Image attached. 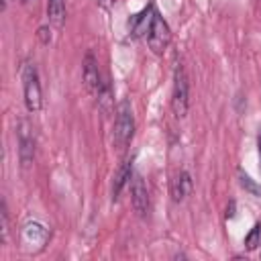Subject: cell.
Here are the masks:
<instances>
[{
    "label": "cell",
    "mask_w": 261,
    "mask_h": 261,
    "mask_svg": "<svg viewBox=\"0 0 261 261\" xmlns=\"http://www.w3.org/2000/svg\"><path fill=\"white\" fill-rule=\"evenodd\" d=\"M135 133V118H133V110L130 104L126 100H122L116 108V120H114V130H112V143L118 151H124L133 139Z\"/></svg>",
    "instance_id": "obj_1"
},
{
    "label": "cell",
    "mask_w": 261,
    "mask_h": 261,
    "mask_svg": "<svg viewBox=\"0 0 261 261\" xmlns=\"http://www.w3.org/2000/svg\"><path fill=\"white\" fill-rule=\"evenodd\" d=\"M22 92H24V106L29 112H39L43 106L41 98V84L35 63H27L22 69Z\"/></svg>",
    "instance_id": "obj_2"
},
{
    "label": "cell",
    "mask_w": 261,
    "mask_h": 261,
    "mask_svg": "<svg viewBox=\"0 0 261 261\" xmlns=\"http://www.w3.org/2000/svg\"><path fill=\"white\" fill-rule=\"evenodd\" d=\"M188 106H190V84L186 77L184 67L179 65L173 73V92H171V108L173 114L177 118H184L188 114Z\"/></svg>",
    "instance_id": "obj_3"
},
{
    "label": "cell",
    "mask_w": 261,
    "mask_h": 261,
    "mask_svg": "<svg viewBox=\"0 0 261 261\" xmlns=\"http://www.w3.org/2000/svg\"><path fill=\"white\" fill-rule=\"evenodd\" d=\"M171 41V31H169V24L155 12V18H153V24H151V31H149V37H147V43L151 47V51L155 55H161L167 45Z\"/></svg>",
    "instance_id": "obj_4"
},
{
    "label": "cell",
    "mask_w": 261,
    "mask_h": 261,
    "mask_svg": "<svg viewBox=\"0 0 261 261\" xmlns=\"http://www.w3.org/2000/svg\"><path fill=\"white\" fill-rule=\"evenodd\" d=\"M49 239V232L43 224L39 222H29L22 226V232H20V241H22V249L27 253H35V251H41L45 247Z\"/></svg>",
    "instance_id": "obj_5"
},
{
    "label": "cell",
    "mask_w": 261,
    "mask_h": 261,
    "mask_svg": "<svg viewBox=\"0 0 261 261\" xmlns=\"http://www.w3.org/2000/svg\"><path fill=\"white\" fill-rule=\"evenodd\" d=\"M130 202H133V208L139 216H145L147 210H149V192H147V186L143 181L141 175H133V184H130Z\"/></svg>",
    "instance_id": "obj_6"
},
{
    "label": "cell",
    "mask_w": 261,
    "mask_h": 261,
    "mask_svg": "<svg viewBox=\"0 0 261 261\" xmlns=\"http://www.w3.org/2000/svg\"><path fill=\"white\" fill-rule=\"evenodd\" d=\"M18 157L22 167H29L35 159V141L27 122H20V128H18Z\"/></svg>",
    "instance_id": "obj_7"
},
{
    "label": "cell",
    "mask_w": 261,
    "mask_h": 261,
    "mask_svg": "<svg viewBox=\"0 0 261 261\" xmlns=\"http://www.w3.org/2000/svg\"><path fill=\"white\" fill-rule=\"evenodd\" d=\"M84 82H86V88L92 94H96V96L102 94V80H100L98 63H96V59H94L92 53H88L86 59H84Z\"/></svg>",
    "instance_id": "obj_8"
},
{
    "label": "cell",
    "mask_w": 261,
    "mask_h": 261,
    "mask_svg": "<svg viewBox=\"0 0 261 261\" xmlns=\"http://www.w3.org/2000/svg\"><path fill=\"white\" fill-rule=\"evenodd\" d=\"M153 18H155V8L153 6H147L141 14H137L133 18V37L137 39H143V37H149V31H151V24H153Z\"/></svg>",
    "instance_id": "obj_9"
},
{
    "label": "cell",
    "mask_w": 261,
    "mask_h": 261,
    "mask_svg": "<svg viewBox=\"0 0 261 261\" xmlns=\"http://www.w3.org/2000/svg\"><path fill=\"white\" fill-rule=\"evenodd\" d=\"M192 192V177L188 171H179L173 179H171V198L175 202L186 200V196Z\"/></svg>",
    "instance_id": "obj_10"
},
{
    "label": "cell",
    "mask_w": 261,
    "mask_h": 261,
    "mask_svg": "<svg viewBox=\"0 0 261 261\" xmlns=\"http://www.w3.org/2000/svg\"><path fill=\"white\" fill-rule=\"evenodd\" d=\"M128 179H133V161L126 159L114 173V181H112V200L118 198V194L122 192V188L128 184Z\"/></svg>",
    "instance_id": "obj_11"
},
{
    "label": "cell",
    "mask_w": 261,
    "mask_h": 261,
    "mask_svg": "<svg viewBox=\"0 0 261 261\" xmlns=\"http://www.w3.org/2000/svg\"><path fill=\"white\" fill-rule=\"evenodd\" d=\"M47 16L53 27H63L65 22V2L63 0H49L47 4Z\"/></svg>",
    "instance_id": "obj_12"
},
{
    "label": "cell",
    "mask_w": 261,
    "mask_h": 261,
    "mask_svg": "<svg viewBox=\"0 0 261 261\" xmlns=\"http://www.w3.org/2000/svg\"><path fill=\"white\" fill-rule=\"evenodd\" d=\"M259 245H261V222H257V224L249 230V234L245 237V249H247V251H255Z\"/></svg>",
    "instance_id": "obj_13"
},
{
    "label": "cell",
    "mask_w": 261,
    "mask_h": 261,
    "mask_svg": "<svg viewBox=\"0 0 261 261\" xmlns=\"http://www.w3.org/2000/svg\"><path fill=\"white\" fill-rule=\"evenodd\" d=\"M239 179H241V186H243V188H247L251 194H255V196H261V188H259V186H255V184H253V179H251L247 173L239 171Z\"/></svg>",
    "instance_id": "obj_14"
},
{
    "label": "cell",
    "mask_w": 261,
    "mask_h": 261,
    "mask_svg": "<svg viewBox=\"0 0 261 261\" xmlns=\"http://www.w3.org/2000/svg\"><path fill=\"white\" fill-rule=\"evenodd\" d=\"M37 35H39V39H41V43H45V45H47V43L51 41V31H49L47 27H41Z\"/></svg>",
    "instance_id": "obj_15"
},
{
    "label": "cell",
    "mask_w": 261,
    "mask_h": 261,
    "mask_svg": "<svg viewBox=\"0 0 261 261\" xmlns=\"http://www.w3.org/2000/svg\"><path fill=\"white\" fill-rule=\"evenodd\" d=\"M100 4H102L104 8H108V6H110V0H100Z\"/></svg>",
    "instance_id": "obj_16"
},
{
    "label": "cell",
    "mask_w": 261,
    "mask_h": 261,
    "mask_svg": "<svg viewBox=\"0 0 261 261\" xmlns=\"http://www.w3.org/2000/svg\"><path fill=\"white\" fill-rule=\"evenodd\" d=\"M257 147H259V155H261V135H259V141H257Z\"/></svg>",
    "instance_id": "obj_17"
},
{
    "label": "cell",
    "mask_w": 261,
    "mask_h": 261,
    "mask_svg": "<svg viewBox=\"0 0 261 261\" xmlns=\"http://www.w3.org/2000/svg\"><path fill=\"white\" fill-rule=\"evenodd\" d=\"M259 171H261V155H259Z\"/></svg>",
    "instance_id": "obj_18"
},
{
    "label": "cell",
    "mask_w": 261,
    "mask_h": 261,
    "mask_svg": "<svg viewBox=\"0 0 261 261\" xmlns=\"http://www.w3.org/2000/svg\"><path fill=\"white\" fill-rule=\"evenodd\" d=\"M22 2H31V0H22Z\"/></svg>",
    "instance_id": "obj_19"
},
{
    "label": "cell",
    "mask_w": 261,
    "mask_h": 261,
    "mask_svg": "<svg viewBox=\"0 0 261 261\" xmlns=\"http://www.w3.org/2000/svg\"><path fill=\"white\" fill-rule=\"evenodd\" d=\"M6 2H10V0H6Z\"/></svg>",
    "instance_id": "obj_20"
}]
</instances>
